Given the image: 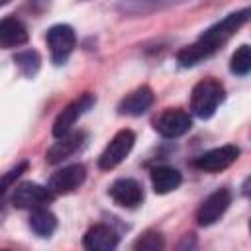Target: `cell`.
I'll return each mask as SVG.
<instances>
[{
	"mask_svg": "<svg viewBox=\"0 0 251 251\" xmlns=\"http://www.w3.org/2000/svg\"><path fill=\"white\" fill-rule=\"evenodd\" d=\"M53 200H55V192H51L49 186H41L37 182H22L14 188V194H12V204L22 210L39 208Z\"/></svg>",
	"mask_w": 251,
	"mask_h": 251,
	"instance_id": "obj_6",
	"label": "cell"
},
{
	"mask_svg": "<svg viewBox=\"0 0 251 251\" xmlns=\"http://www.w3.org/2000/svg\"><path fill=\"white\" fill-rule=\"evenodd\" d=\"M153 100H155L153 90L143 84V86L131 90L126 98L120 100L118 114H122V116H141V114H145L151 108Z\"/></svg>",
	"mask_w": 251,
	"mask_h": 251,
	"instance_id": "obj_14",
	"label": "cell"
},
{
	"mask_svg": "<svg viewBox=\"0 0 251 251\" xmlns=\"http://www.w3.org/2000/svg\"><path fill=\"white\" fill-rule=\"evenodd\" d=\"M249 14H251L249 8H243V10H239V12H233V14L226 16L222 22L214 24L212 27H208L198 39H200L212 53H216L231 35H235V31H237L241 25L247 24Z\"/></svg>",
	"mask_w": 251,
	"mask_h": 251,
	"instance_id": "obj_2",
	"label": "cell"
},
{
	"mask_svg": "<svg viewBox=\"0 0 251 251\" xmlns=\"http://www.w3.org/2000/svg\"><path fill=\"white\" fill-rule=\"evenodd\" d=\"M108 194L122 208H137L143 202V188L133 178H118L110 186Z\"/></svg>",
	"mask_w": 251,
	"mask_h": 251,
	"instance_id": "obj_11",
	"label": "cell"
},
{
	"mask_svg": "<svg viewBox=\"0 0 251 251\" xmlns=\"http://www.w3.org/2000/svg\"><path fill=\"white\" fill-rule=\"evenodd\" d=\"M239 157V147L235 145H222L216 149H210L202 155H198L192 161V167H196L198 171L204 173H220L224 169H227L229 165H233Z\"/></svg>",
	"mask_w": 251,
	"mask_h": 251,
	"instance_id": "obj_5",
	"label": "cell"
},
{
	"mask_svg": "<svg viewBox=\"0 0 251 251\" xmlns=\"http://www.w3.org/2000/svg\"><path fill=\"white\" fill-rule=\"evenodd\" d=\"M190 127H192V118L188 116V112L180 108H169L161 112L159 118L155 120V129L167 139L180 137L186 131H190Z\"/></svg>",
	"mask_w": 251,
	"mask_h": 251,
	"instance_id": "obj_9",
	"label": "cell"
},
{
	"mask_svg": "<svg viewBox=\"0 0 251 251\" xmlns=\"http://www.w3.org/2000/svg\"><path fill=\"white\" fill-rule=\"evenodd\" d=\"M118 241H120V237H118L116 229L106 224L92 226L82 237V245L88 251H112L118 247Z\"/></svg>",
	"mask_w": 251,
	"mask_h": 251,
	"instance_id": "obj_13",
	"label": "cell"
},
{
	"mask_svg": "<svg viewBox=\"0 0 251 251\" xmlns=\"http://www.w3.org/2000/svg\"><path fill=\"white\" fill-rule=\"evenodd\" d=\"M229 71L237 76H247L251 71V47L249 45H241L229 61Z\"/></svg>",
	"mask_w": 251,
	"mask_h": 251,
	"instance_id": "obj_19",
	"label": "cell"
},
{
	"mask_svg": "<svg viewBox=\"0 0 251 251\" xmlns=\"http://www.w3.org/2000/svg\"><path fill=\"white\" fill-rule=\"evenodd\" d=\"M25 169H27V163H20V165H16L14 169H10L8 173H4L0 176V196L22 176V173H25Z\"/></svg>",
	"mask_w": 251,
	"mask_h": 251,
	"instance_id": "obj_21",
	"label": "cell"
},
{
	"mask_svg": "<svg viewBox=\"0 0 251 251\" xmlns=\"http://www.w3.org/2000/svg\"><path fill=\"white\" fill-rule=\"evenodd\" d=\"M182 182V175L169 165H159L151 169V184L157 194H169L176 190Z\"/></svg>",
	"mask_w": 251,
	"mask_h": 251,
	"instance_id": "obj_16",
	"label": "cell"
},
{
	"mask_svg": "<svg viewBox=\"0 0 251 251\" xmlns=\"http://www.w3.org/2000/svg\"><path fill=\"white\" fill-rule=\"evenodd\" d=\"M45 39H47V45H49V51H51V61L55 65H63L75 49L76 35H75V29L71 25L57 24V25L49 27Z\"/></svg>",
	"mask_w": 251,
	"mask_h": 251,
	"instance_id": "obj_4",
	"label": "cell"
},
{
	"mask_svg": "<svg viewBox=\"0 0 251 251\" xmlns=\"http://www.w3.org/2000/svg\"><path fill=\"white\" fill-rule=\"evenodd\" d=\"M27 224H29V229L35 235H39V237H49L57 229V218H55V214L49 212L43 206L31 208V214H29V222Z\"/></svg>",
	"mask_w": 251,
	"mask_h": 251,
	"instance_id": "obj_17",
	"label": "cell"
},
{
	"mask_svg": "<svg viewBox=\"0 0 251 251\" xmlns=\"http://www.w3.org/2000/svg\"><path fill=\"white\" fill-rule=\"evenodd\" d=\"M8 2H10V0H0V6H6Z\"/></svg>",
	"mask_w": 251,
	"mask_h": 251,
	"instance_id": "obj_22",
	"label": "cell"
},
{
	"mask_svg": "<svg viewBox=\"0 0 251 251\" xmlns=\"http://www.w3.org/2000/svg\"><path fill=\"white\" fill-rule=\"evenodd\" d=\"M133 249H137V251H157V249H163V237L159 233H155V231H145L141 237L135 239Z\"/></svg>",
	"mask_w": 251,
	"mask_h": 251,
	"instance_id": "obj_20",
	"label": "cell"
},
{
	"mask_svg": "<svg viewBox=\"0 0 251 251\" xmlns=\"http://www.w3.org/2000/svg\"><path fill=\"white\" fill-rule=\"evenodd\" d=\"M84 139H86V133L80 131V129H78V131H69V133H65L63 137H57V141L49 147V151H47V155H45L47 163L57 165V163L69 159L76 149L82 147Z\"/></svg>",
	"mask_w": 251,
	"mask_h": 251,
	"instance_id": "obj_12",
	"label": "cell"
},
{
	"mask_svg": "<svg viewBox=\"0 0 251 251\" xmlns=\"http://www.w3.org/2000/svg\"><path fill=\"white\" fill-rule=\"evenodd\" d=\"M94 102H96V98H94V94H90V92H86V94H82L80 98L73 100V102L57 116V120H55V124H53V137L57 139V137H63L65 133H69V131L73 129V126L76 124V120H78L84 112H88V110L94 106Z\"/></svg>",
	"mask_w": 251,
	"mask_h": 251,
	"instance_id": "obj_7",
	"label": "cell"
},
{
	"mask_svg": "<svg viewBox=\"0 0 251 251\" xmlns=\"http://www.w3.org/2000/svg\"><path fill=\"white\" fill-rule=\"evenodd\" d=\"M86 178V169L82 165H69V167H63L59 169L57 173L51 175L49 178V190L57 194H69L73 190H76Z\"/></svg>",
	"mask_w": 251,
	"mask_h": 251,
	"instance_id": "obj_10",
	"label": "cell"
},
{
	"mask_svg": "<svg viewBox=\"0 0 251 251\" xmlns=\"http://www.w3.org/2000/svg\"><path fill=\"white\" fill-rule=\"evenodd\" d=\"M14 63H16V67L20 69V73H22L24 76L33 78V76L37 75L39 67H41V57H39L37 51L25 49V51H20V53L14 55Z\"/></svg>",
	"mask_w": 251,
	"mask_h": 251,
	"instance_id": "obj_18",
	"label": "cell"
},
{
	"mask_svg": "<svg viewBox=\"0 0 251 251\" xmlns=\"http://www.w3.org/2000/svg\"><path fill=\"white\" fill-rule=\"evenodd\" d=\"M231 204V192L229 188H218L216 192H212L208 198H204V202L200 204L198 212H196V222L198 226H212L216 224L224 214L226 210L229 208Z\"/></svg>",
	"mask_w": 251,
	"mask_h": 251,
	"instance_id": "obj_8",
	"label": "cell"
},
{
	"mask_svg": "<svg viewBox=\"0 0 251 251\" xmlns=\"http://www.w3.org/2000/svg\"><path fill=\"white\" fill-rule=\"evenodd\" d=\"M133 143H135V133L131 129H120L110 139V143L106 145V149L100 153L98 167L102 171H110V169L118 167L129 155V151L133 149Z\"/></svg>",
	"mask_w": 251,
	"mask_h": 251,
	"instance_id": "obj_3",
	"label": "cell"
},
{
	"mask_svg": "<svg viewBox=\"0 0 251 251\" xmlns=\"http://www.w3.org/2000/svg\"><path fill=\"white\" fill-rule=\"evenodd\" d=\"M29 39L27 27L22 20L16 16H6L0 20V47L2 49H14L20 45H25Z\"/></svg>",
	"mask_w": 251,
	"mask_h": 251,
	"instance_id": "obj_15",
	"label": "cell"
},
{
	"mask_svg": "<svg viewBox=\"0 0 251 251\" xmlns=\"http://www.w3.org/2000/svg\"><path fill=\"white\" fill-rule=\"evenodd\" d=\"M224 98H226L224 84L216 78H204L192 88L190 112L200 120H208L216 114V110L224 102Z\"/></svg>",
	"mask_w": 251,
	"mask_h": 251,
	"instance_id": "obj_1",
	"label": "cell"
}]
</instances>
